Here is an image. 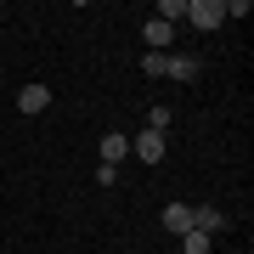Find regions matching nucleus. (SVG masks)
Returning a JSON list of instances; mask_svg holds the SVG:
<instances>
[{"instance_id": "obj_2", "label": "nucleus", "mask_w": 254, "mask_h": 254, "mask_svg": "<svg viewBox=\"0 0 254 254\" xmlns=\"http://www.w3.org/2000/svg\"><path fill=\"white\" fill-rule=\"evenodd\" d=\"M192 232H203V237L226 232V209H215V203H192Z\"/></svg>"}, {"instance_id": "obj_1", "label": "nucleus", "mask_w": 254, "mask_h": 254, "mask_svg": "<svg viewBox=\"0 0 254 254\" xmlns=\"http://www.w3.org/2000/svg\"><path fill=\"white\" fill-rule=\"evenodd\" d=\"M187 23L203 28V34H215L226 23V0H187Z\"/></svg>"}, {"instance_id": "obj_8", "label": "nucleus", "mask_w": 254, "mask_h": 254, "mask_svg": "<svg viewBox=\"0 0 254 254\" xmlns=\"http://www.w3.org/2000/svg\"><path fill=\"white\" fill-rule=\"evenodd\" d=\"M119 158H130V136L108 130V136H102V164H113V170H119Z\"/></svg>"}, {"instance_id": "obj_4", "label": "nucleus", "mask_w": 254, "mask_h": 254, "mask_svg": "<svg viewBox=\"0 0 254 254\" xmlns=\"http://www.w3.org/2000/svg\"><path fill=\"white\" fill-rule=\"evenodd\" d=\"M51 108V85H23L17 91V113H46Z\"/></svg>"}, {"instance_id": "obj_3", "label": "nucleus", "mask_w": 254, "mask_h": 254, "mask_svg": "<svg viewBox=\"0 0 254 254\" xmlns=\"http://www.w3.org/2000/svg\"><path fill=\"white\" fill-rule=\"evenodd\" d=\"M130 158L158 164V158H164V136H158V130H141V136H130Z\"/></svg>"}, {"instance_id": "obj_7", "label": "nucleus", "mask_w": 254, "mask_h": 254, "mask_svg": "<svg viewBox=\"0 0 254 254\" xmlns=\"http://www.w3.org/2000/svg\"><path fill=\"white\" fill-rule=\"evenodd\" d=\"M164 232L187 237V232H192V203H170V209H164Z\"/></svg>"}, {"instance_id": "obj_9", "label": "nucleus", "mask_w": 254, "mask_h": 254, "mask_svg": "<svg viewBox=\"0 0 254 254\" xmlns=\"http://www.w3.org/2000/svg\"><path fill=\"white\" fill-rule=\"evenodd\" d=\"M153 17L175 28V17H187V0H158V6H153Z\"/></svg>"}, {"instance_id": "obj_10", "label": "nucleus", "mask_w": 254, "mask_h": 254, "mask_svg": "<svg viewBox=\"0 0 254 254\" xmlns=\"http://www.w3.org/2000/svg\"><path fill=\"white\" fill-rule=\"evenodd\" d=\"M164 68H170V51H147L141 57V73H147V79H164Z\"/></svg>"}, {"instance_id": "obj_6", "label": "nucleus", "mask_w": 254, "mask_h": 254, "mask_svg": "<svg viewBox=\"0 0 254 254\" xmlns=\"http://www.w3.org/2000/svg\"><path fill=\"white\" fill-rule=\"evenodd\" d=\"M141 40H147V51H170L175 28H170V23H158V17H147V23H141Z\"/></svg>"}, {"instance_id": "obj_12", "label": "nucleus", "mask_w": 254, "mask_h": 254, "mask_svg": "<svg viewBox=\"0 0 254 254\" xmlns=\"http://www.w3.org/2000/svg\"><path fill=\"white\" fill-rule=\"evenodd\" d=\"M215 249V237H203V232H187L181 237V254H209Z\"/></svg>"}, {"instance_id": "obj_11", "label": "nucleus", "mask_w": 254, "mask_h": 254, "mask_svg": "<svg viewBox=\"0 0 254 254\" xmlns=\"http://www.w3.org/2000/svg\"><path fill=\"white\" fill-rule=\"evenodd\" d=\"M170 119H175V108H158V102H153V108H147V130H158V136H164Z\"/></svg>"}, {"instance_id": "obj_5", "label": "nucleus", "mask_w": 254, "mask_h": 254, "mask_svg": "<svg viewBox=\"0 0 254 254\" xmlns=\"http://www.w3.org/2000/svg\"><path fill=\"white\" fill-rule=\"evenodd\" d=\"M164 79H175V85H198V57H175V51H170Z\"/></svg>"}]
</instances>
